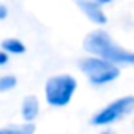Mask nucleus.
Segmentation results:
<instances>
[{"instance_id": "nucleus-6", "label": "nucleus", "mask_w": 134, "mask_h": 134, "mask_svg": "<svg viewBox=\"0 0 134 134\" xmlns=\"http://www.w3.org/2000/svg\"><path fill=\"white\" fill-rule=\"evenodd\" d=\"M20 114H22L24 122H32L34 119L39 115V100L34 95H29L22 100V107H20Z\"/></svg>"}, {"instance_id": "nucleus-4", "label": "nucleus", "mask_w": 134, "mask_h": 134, "mask_svg": "<svg viewBox=\"0 0 134 134\" xmlns=\"http://www.w3.org/2000/svg\"><path fill=\"white\" fill-rule=\"evenodd\" d=\"M132 112H134V97L132 95H126V97L115 98L110 104L105 105L104 109H100L90 119V124L92 126H109L117 121H122L124 117H127Z\"/></svg>"}, {"instance_id": "nucleus-1", "label": "nucleus", "mask_w": 134, "mask_h": 134, "mask_svg": "<svg viewBox=\"0 0 134 134\" xmlns=\"http://www.w3.org/2000/svg\"><path fill=\"white\" fill-rule=\"evenodd\" d=\"M83 49L88 54L107 59L114 65L134 66V51L122 48L121 44H117L112 39L110 34L102 29H95L87 34L85 39H83Z\"/></svg>"}, {"instance_id": "nucleus-8", "label": "nucleus", "mask_w": 134, "mask_h": 134, "mask_svg": "<svg viewBox=\"0 0 134 134\" xmlns=\"http://www.w3.org/2000/svg\"><path fill=\"white\" fill-rule=\"evenodd\" d=\"M34 124L32 122H24L19 126H7L0 127V134H34Z\"/></svg>"}, {"instance_id": "nucleus-13", "label": "nucleus", "mask_w": 134, "mask_h": 134, "mask_svg": "<svg viewBox=\"0 0 134 134\" xmlns=\"http://www.w3.org/2000/svg\"><path fill=\"white\" fill-rule=\"evenodd\" d=\"M100 134H114L112 131H104V132H100Z\"/></svg>"}, {"instance_id": "nucleus-5", "label": "nucleus", "mask_w": 134, "mask_h": 134, "mask_svg": "<svg viewBox=\"0 0 134 134\" xmlns=\"http://www.w3.org/2000/svg\"><path fill=\"white\" fill-rule=\"evenodd\" d=\"M78 7L82 9V12L95 24H105L107 22V15L102 10V5L95 0H87V2H80Z\"/></svg>"}, {"instance_id": "nucleus-12", "label": "nucleus", "mask_w": 134, "mask_h": 134, "mask_svg": "<svg viewBox=\"0 0 134 134\" xmlns=\"http://www.w3.org/2000/svg\"><path fill=\"white\" fill-rule=\"evenodd\" d=\"M95 2H98L100 5H105V3H110V2H114V0H95Z\"/></svg>"}, {"instance_id": "nucleus-2", "label": "nucleus", "mask_w": 134, "mask_h": 134, "mask_svg": "<svg viewBox=\"0 0 134 134\" xmlns=\"http://www.w3.org/2000/svg\"><path fill=\"white\" fill-rule=\"evenodd\" d=\"M78 68L88 78L92 85H97V87L107 85V83L114 82L115 78H119V75H121L119 65H114V63L93 54H88L85 58L78 59Z\"/></svg>"}, {"instance_id": "nucleus-14", "label": "nucleus", "mask_w": 134, "mask_h": 134, "mask_svg": "<svg viewBox=\"0 0 134 134\" xmlns=\"http://www.w3.org/2000/svg\"><path fill=\"white\" fill-rule=\"evenodd\" d=\"M75 2H76V3H80V2H87V0H75Z\"/></svg>"}, {"instance_id": "nucleus-7", "label": "nucleus", "mask_w": 134, "mask_h": 134, "mask_svg": "<svg viewBox=\"0 0 134 134\" xmlns=\"http://www.w3.org/2000/svg\"><path fill=\"white\" fill-rule=\"evenodd\" d=\"M2 51H5L7 54H22L26 51V46L15 37H9L2 41Z\"/></svg>"}, {"instance_id": "nucleus-11", "label": "nucleus", "mask_w": 134, "mask_h": 134, "mask_svg": "<svg viewBox=\"0 0 134 134\" xmlns=\"http://www.w3.org/2000/svg\"><path fill=\"white\" fill-rule=\"evenodd\" d=\"M7 61H9V54L5 51H0V66L7 65Z\"/></svg>"}, {"instance_id": "nucleus-10", "label": "nucleus", "mask_w": 134, "mask_h": 134, "mask_svg": "<svg viewBox=\"0 0 134 134\" xmlns=\"http://www.w3.org/2000/svg\"><path fill=\"white\" fill-rule=\"evenodd\" d=\"M7 15H9V9H7L3 3H0V20L7 19Z\"/></svg>"}, {"instance_id": "nucleus-3", "label": "nucleus", "mask_w": 134, "mask_h": 134, "mask_svg": "<svg viewBox=\"0 0 134 134\" xmlns=\"http://www.w3.org/2000/svg\"><path fill=\"white\" fill-rule=\"evenodd\" d=\"M76 80L71 75H54L48 78L44 85V97L46 102L53 107H65L71 102L76 92Z\"/></svg>"}, {"instance_id": "nucleus-9", "label": "nucleus", "mask_w": 134, "mask_h": 134, "mask_svg": "<svg viewBox=\"0 0 134 134\" xmlns=\"http://www.w3.org/2000/svg\"><path fill=\"white\" fill-rule=\"evenodd\" d=\"M15 85H17V78L14 75L0 76V92H9V90L15 88Z\"/></svg>"}]
</instances>
